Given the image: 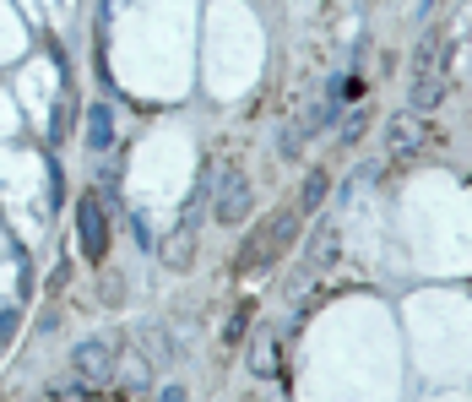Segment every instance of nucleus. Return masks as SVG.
I'll return each mask as SVG.
<instances>
[{
    "instance_id": "nucleus-7",
    "label": "nucleus",
    "mask_w": 472,
    "mask_h": 402,
    "mask_svg": "<svg viewBox=\"0 0 472 402\" xmlns=\"http://www.w3.org/2000/svg\"><path fill=\"white\" fill-rule=\"evenodd\" d=\"M326 185H332V174H326V169H315V174L304 180V196H299V207H304V212H315V207L326 201Z\"/></svg>"
},
{
    "instance_id": "nucleus-3",
    "label": "nucleus",
    "mask_w": 472,
    "mask_h": 402,
    "mask_svg": "<svg viewBox=\"0 0 472 402\" xmlns=\"http://www.w3.org/2000/svg\"><path fill=\"white\" fill-rule=\"evenodd\" d=\"M76 240H82V256L87 261H103L109 256V218H103L98 196H82L76 201Z\"/></svg>"
},
{
    "instance_id": "nucleus-4",
    "label": "nucleus",
    "mask_w": 472,
    "mask_h": 402,
    "mask_svg": "<svg viewBox=\"0 0 472 402\" xmlns=\"http://www.w3.org/2000/svg\"><path fill=\"white\" fill-rule=\"evenodd\" d=\"M71 365H76V376L103 381V376L114 370V343H109V338H87V343L71 348Z\"/></svg>"
},
{
    "instance_id": "nucleus-8",
    "label": "nucleus",
    "mask_w": 472,
    "mask_h": 402,
    "mask_svg": "<svg viewBox=\"0 0 472 402\" xmlns=\"http://www.w3.org/2000/svg\"><path fill=\"white\" fill-rule=\"evenodd\" d=\"M364 125H370V114L359 109V114H348V125H342V147H353L359 136H364Z\"/></svg>"
},
{
    "instance_id": "nucleus-9",
    "label": "nucleus",
    "mask_w": 472,
    "mask_h": 402,
    "mask_svg": "<svg viewBox=\"0 0 472 402\" xmlns=\"http://www.w3.org/2000/svg\"><path fill=\"white\" fill-rule=\"evenodd\" d=\"M16 321H22L16 310H0V343H11V338H16Z\"/></svg>"
},
{
    "instance_id": "nucleus-2",
    "label": "nucleus",
    "mask_w": 472,
    "mask_h": 402,
    "mask_svg": "<svg viewBox=\"0 0 472 402\" xmlns=\"http://www.w3.org/2000/svg\"><path fill=\"white\" fill-rule=\"evenodd\" d=\"M245 212H250V174L245 169H223V180H217V201H212V218L217 223H245Z\"/></svg>"
},
{
    "instance_id": "nucleus-6",
    "label": "nucleus",
    "mask_w": 472,
    "mask_h": 402,
    "mask_svg": "<svg viewBox=\"0 0 472 402\" xmlns=\"http://www.w3.org/2000/svg\"><path fill=\"white\" fill-rule=\"evenodd\" d=\"M419 142H424V131H419V114H402V120L391 125V147L408 158V152H419Z\"/></svg>"
},
{
    "instance_id": "nucleus-1",
    "label": "nucleus",
    "mask_w": 472,
    "mask_h": 402,
    "mask_svg": "<svg viewBox=\"0 0 472 402\" xmlns=\"http://www.w3.org/2000/svg\"><path fill=\"white\" fill-rule=\"evenodd\" d=\"M294 234H299V212H294V207L272 212V218L255 229V245L239 256V272H245V267H261V261H272V256H283V250L294 245Z\"/></svg>"
},
{
    "instance_id": "nucleus-10",
    "label": "nucleus",
    "mask_w": 472,
    "mask_h": 402,
    "mask_svg": "<svg viewBox=\"0 0 472 402\" xmlns=\"http://www.w3.org/2000/svg\"><path fill=\"white\" fill-rule=\"evenodd\" d=\"M158 402H185V387H163V397Z\"/></svg>"
},
{
    "instance_id": "nucleus-5",
    "label": "nucleus",
    "mask_w": 472,
    "mask_h": 402,
    "mask_svg": "<svg viewBox=\"0 0 472 402\" xmlns=\"http://www.w3.org/2000/svg\"><path fill=\"white\" fill-rule=\"evenodd\" d=\"M87 147L92 152L114 147V114H109V103H92V114H87Z\"/></svg>"
}]
</instances>
